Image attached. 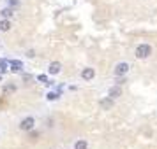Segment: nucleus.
<instances>
[{"mask_svg": "<svg viewBox=\"0 0 157 149\" xmlns=\"http://www.w3.org/2000/svg\"><path fill=\"white\" fill-rule=\"evenodd\" d=\"M136 58L138 60H145V58H148L152 55V46L150 44H140L138 48H136Z\"/></svg>", "mask_w": 157, "mask_h": 149, "instance_id": "1", "label": "nucleus"}, {"mask_svg": "<svg viewBox=\"0 0 157 149\" xmlns=\"http://www.w3.org/2000/svg\"><path fill=\"white\" fill-rule=\"evenodd\" d=\"M34 126H36V119L32 116H27L20 121V130H23V132H30V130H34Z\"/></svg>", "mask_w": 157, "mask_h": 149, "instance_id": "2", "label": "nucleus"}, {"mask_svg": "<svg viewBox=\"0 0 157 149\" xmlns=\"http://www.w3.org/2000/svg\"><path fill=\"white\" fill-rule=\"evenodd\" d=\"M129 63H125V62H120V63L115 65V77H120V76H127L129 74Z\"/></svg>", "mask_w": 157, "mask_h": 149, "instance_id": "3", "label": "nucleus"}, {"mask_svg": "<svg viewBox=\"0 0 157 149\" xmlns=\"http://www.w3.org/2000/svg\"><path fill=\"white\" fill-rule=\"evenodd\" d=\"M95 77V70H94L92 67H86L81 70V79H85V81H92Z\"/></svg>", "mask_w": 157, "mask_h": 149, "instance_id": "4", "label": "nucleus"}, {"mask_svg": "<svg viewBox=\"0 0 157 149\" xmlns=\"http://www.w3.org/2000/svg\"><path fill=\"white\" fill-rule=\"evenodd\" d=\"M99 105H101V109H104V111H109V109L115 105V100L111 98V97H106V98H102V100L99 102Z\"/></svg>", "mask_w": 157, "mask_h": 149, "instance_id": "5", "label": "nucleus"}, {"mask_svg": "<svg viewBox=\"0 0 157 149\" xmlns=\"http://www.w3.org/2000/svg\"><path fill=\"white\" fill-rule=\"evenodd\" d=\"M9 67H11V72H23V62L20 60H13V62H9Z\"/></svg>", "mask_w": 157, "mask_h": 149, "instance_id": "6", "label": "nucleus"}, {"mask_svg": "<svg viewBox=\"0 0 157 149\" xmlns=\"http://www.w3.org/2000/svg\"><path fill=\"white\" fill-rule=\"evenodd\" d=\"M122 95V86H118V84H115V86H111L109 88V91H108V97H111V98H117V97H120Z\"/></svg>", "mask_w": 157, "mask_h": 149, "instance_id": "7", "label": "nucleus"}, {"mask_svg": "<svg viewBox=\"0 0 157 149\" xmlns=\"http://www.w3.org/2000/svg\"><path fill=\"white\" fill-rule=\"evenodd\" d=\"M2 93H4V95L16 93V84H14V83H6V84L2 86Z\"/></svg>", "mask_w": 157, "mask_h": 149, "instance_id": "8", "label": "nucleus"}, {"mask_svg": "<svg viewBox=\"0 0 157 149\" xmlns=\"http://www.w3.org/2000/svg\"><path fill=\"white\" fill-rule=\"evenodd\" d=\"M62 70V65L58 63V62H51L50 67H48V72H50L51 76H55V74H58V72Z\"/></svg>", "mask_w": 157, "mask_h": 149, "instance_id": "9", "label": "nucleus"}, {"mask_svg": "<svg viewBox=\"0 0 157 149\" xmlns=\"http://www.w3.org/2000/svg\"><path fill=\"white\" fill-rule=\"evenodd\" d=\"M11 30V21L6 20V18H2L0 20V32H9Z\"/></svg>", "mask_w": 157, "mask_h": 149, "instance_id": "10", "label": "nucleus"}, {"mask_svg": "<svg viewBox=\"0 0 157 149\" xmlns=\"http://www.w3.org/2000/svg\"><path fill=\"white\" fill-rule=\"evenodd\" d=\"M74 149H88V142H86L85 139H79V140H76V144H74Z\"/></svg>", "mask_w": 157, "mask_h": 149, "instance_id": "11", "label": "nucleus"}, {"mask_svg": "<svg viewBox=\"0 0 157 149\" xmlns=\"http://www.w3.org/2000/svg\"><path fill=\"white\" fill-rule=\"evenodd\" d=\"M0 14H2V18L9 20L11 16L14 14V12H13V7H6V9H2V11H0Z\"/></svg>", "mask_w": 157, "mask_h": 149, "instance_id": "12", "label": "nucleus"}, {"mask_svg": "<svg viewBox=\"0 0 157 149\" xmlns=\"http://www.w3.org/2000/svg\"><path fill=\"white\" fill-rule=\"evenodd\" d=\"M7 67H9V62H7V60H2V58H0V72L4 74V72L7 70Z\"/></svg>", "mask_w": 157, "mask_h": 149, "instance_id": "13", "label": "nucleus"}, {"mask_svg": "<svg viewBox=\"0 0 157 149\" xmlns=\"http://www.w3.org/2000/svg\"><path fill=\"white\" fill-rule=\"evenodd\" d=\"M58 97H60V95H58L57 91H50V93H48V95H46V98L50 100V102H55V100H57Z\"/></svg>", "mask_w": 157, "mask_h": 149, "instance_id": "14", "label": "nucleus"}, {"mask_svg": "<svg viewBox=\"0 0 157 149\" xmlns=\"http://www.w3.org/2000/svg\"><path fill=\"white\" fill-rule=\"evenodd\" d=\"M37 81L46 84V83H48V76H46V74H39V76H37Z\"/></svg>", "mask_w": 157, "mask_h": 149, "instance_id": "15", "label": "nucleus"}, {"mask_svg": "<svg viewBox=\"0 0 157 149\" xmlns=\"http://www.w3.org/2000/svg\"><path fill=\"white\" fill-rule=\"evenodd\" d=\"M115 83H117L118 86H122L124 83H125V76H120V77H117V81H115Z\"/></svg>", "mask_w": 157, "mask_h": 149, "instance_id": "16", "label": "nucleus"}, {"mask_svg": "<svg viewBox=\"0 0 157 149\" xmlns=\"http://www.w3.org/2000/svg\"><path fill=\"white\" fill-rule=\"evenodd\" d=\"M32 79H34L32 74H23V81H25V83H29V81H32Z\"/></svg>", "mask_w": 157, "mask_h": 149, "instance_id": "17", "label": "nucleus"}, {"mask_svg": "<svg viewBox=\"0 0 157 149\" xmlns=\"http://www.w3.org/2000/svg\"><path fill=\"white\" fill-rule=\"evenodd\" d=\"M20 5V0H9V7H18Z\"/></svg>", "mask_w": 157, "mask_h": 149, "instance_id": "18", "label": "nucleus"}, {"mask_svg": "<svg viewBox=\"0 0 157 149\" xmlns=\"http://www.w3.org/2000/svg\"><path fill=\"white\" fill-rule=\"evenodd\" d=\"M29 137H30V139H36V137H39V132H34V130H30V132H29Z\"/></svg>", "mask_w": 157, "mask_h": 149, "instance_id": "19", "label": "nucleus"}, {"mask_svg": "<svg viewBox=\"0 0 157 149\" xmlns=\"http://www.w3.org/2000/svg\"><path fill=\"white\" fill-rule=\"evenodd\" d=\"M27 56H29V58H34V56H36V53H34V51H29V53H27Z\"/></svg>", "mask_w": 157, "mask_h": 149, "instance_id": "20", "label": "nucleus"}, {"mask_svg": "<svg viewBox=\"0 0 157 149\" xmlns=\"http://www.w3.org/2000/svg\"><path fill=\"white\" fill-rule=\"evenodd\" d=\"M0 81H2V74H0Z\"/></svg>", "mask_w": 157, "mask_h": 149, "instance_id": "21", "label": "nucleus"}]
</instances>
